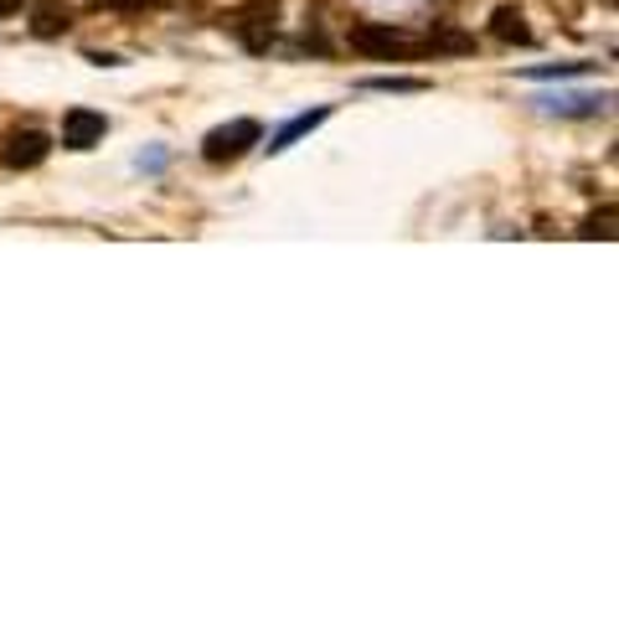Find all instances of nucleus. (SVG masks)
Wrapping results in <instances>:
<instances>
[{"label":"nucleus","mask_w":619,"mask_h":619,"mask_svg":"<svg viewBox=\"0 0 619 619\" xmlns=\"http://www.w3.org/2000/svg\"><path fill=\"white\" fill-rule=\"evenodd\" d=\"M367 89H378V93H419L423 83H419V78H372Z\"/></svg>","instance_id":"9"},{"label":"nucleus","mask_w":619,"mask_h":619,"mask_svg":"<svg viewBox=\"0 0 619 619\" xmlns=\"http://www.w3.org/2000/svg\"><path fill=\"white\" fill-rule=\"evenodd\" d=\"M264 140V130H258V120H233V124H217L207 140H202V155H207L212 166H227V161H238V155H248Z\"/></svg>","instance_id":"2"},{"label":"nucleus","mask_w":619,"mask_h":619,"mask_svg":"<svg viewBox=\"0 0 619 619\" xmlns=\"http://www.w3.org/2000/svg\"><path fill=\"white\" fill-rule=\"evenodd\" d=\"M584 238H615V207L594 212V217H589V227H584Z\"/></svg>","instance_id":"8"},{"label":"nucleus","mask_w":619,"mask_h":619,"mask_svg":"<svg viewBox=\"0 0 619 619\" xmlns=\"http://www.w3.org/2000/svg\"><path fill=\"white\" fill-rule=\"evenodd\" d=\"M326 120H331V109H310V114H295V120H289L285 130H279V135L269 140V155L289 151L295 140H305V135H310V130H320V124H326Z\"/></svg>","instance_id":"5"},{"label":"nucleus","mask_w":619,"mask_h":619,"mask_svg":"<svg viewBox=\"0 0 619 619\" xmlns=\"http://www.w3.org/2000/svg\"><path fill=\"white\" fill-rule=\"evenodd\" d=\"M47 151H52V140H47L42 130H16V135L6 140V151H0V161L11 171H31L47 161Z\"/></svg>","instance_id":"3"},{"label":"nucleus","mask_w":619,"mask_h":619,"mask_svg":"<svg viewBox=\"0 0 619 619\" xmlns=\"http://www.w3.org/2000/svg\"><path fill=\"white\" fill-rule=\"evenodd\" d=\"M465 37H444V42H413L409 31L382 27V21H367V27H351V52L378 62H398V58H419V52H465Z\"/></svg>","instance_id":"1"},{"label":"nucleus","mask_w":619,"mask_h":619,"mask_svg":"<svg viewBox=\"0 0 619 619\" xmlns=\"http://www.w3.org/2000/svg\"><path fill=\"white\" fill-rule=\"evenodd\" d=\"M37 31H42V37H58V31H68V11H58V6H42V11H37Z\"/></svg>","instance_id":"7"},{"label":"nucleus","mask_w":619,"mask_h":619,"mask_svg":"<svg viewBox=\"0 0 619 619\" xmlns=\"http://www.w3.org/2000/svg\"><path fill=\"white\" fill-rule=\"evenodd\" d=\"M491 31H496V42H512V47H527L532 42L527 16L516 11V6H501V11L491 16Z\"/></svg>","instance_id":"6"},{"label":"nucleus","mask_w":619,"mask_h":619,"mask_svg":"<svg viewBox=\"0 0 619 619\" xmlns=\"http://www.w3.org/2000/svg\"><path fill=\"white\" fill-rule=\"evenodd\" d=\"M553 109H563V114H594V109H605V99H553Z\"/></svg>","instance_id":"10"},{"label":"nucleus","mask_w":619,"mask_h":619,"mask_svg":"<svg viewBox=\"0 0 619 619\" xmlns=\"http://www.w3.org/2000/svg\"><path fill=\"white\" fill-rule=\"evenodd\" d=\"M11 11H21V0H0V21H6Z\"/></svg>","instance_id":"11"},{"label":"nucleus","mask_w":619,"mask_h":619,"mask_svg":"<svg viewBox=\"0 0 619 619\" xmlns=\"http://www.w3.org/2000/svg\"><path fill=\"white\" fill-rule=\"evenodd\" d=\"M104 135H109V120L93 114V109H73V114L62 120V145H68V151H93Z\"/></svg>","instance_id":"4"}]
</instances>
